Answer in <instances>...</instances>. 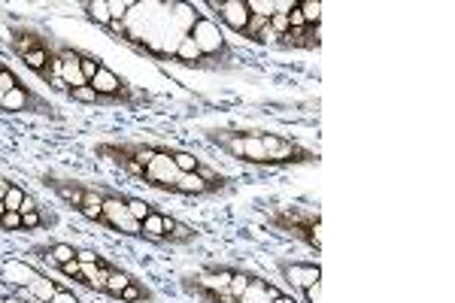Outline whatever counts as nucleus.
<instances>
[{
	"instance_id": "obj_1",
	"label": "nucleus",
	"mask_w": 455,
	"mask_h": 303,
	"mask_svg": "<svg viewBox=\"0 0 455 303\" xmlns=\"http://www.w3.org/2000/svg\"><path fill=\"white\" fill-rule=\"evenodd\" d=\"M265 225L282 237L303 242L310 252H322V212L307 206H277L265 212Z\"/></svg>"
},
{
	"instance_id": "obj_2",
	"label": "nucleus",
	"mask_w": 455,
	"mask_h": 303,
	"mask_svg": "<svg viewBox=\"0 0 455 303\" xmlns=\"http://www.w3.org/2000/svg\"><path fill=\"white\" fill-rule=\"evenodd\" d=\"M186 37L198 46V52L204 55L210 64H216L219 73H228V70H234V61H237L234 46L228 43V37H225V30H222V25L212 22L210 16L195 13V18H191V25L186 30Z\"/></svg>"
},
{
	"instance_id": "obj_3",
	"label": "nucleus",
	"mask_w": 455,
	"mask_h": 303,
	"mask_svg": "<svg viewBox=\"0 0 455 303\" xmlns=\"http://www.w3.org/2000/svg\"><path fill=\"white\" fill-rule=\"evenodd\" d=\"M207 143L219 146L228 158L240 161L249 167H270L267 152L258 140V130H237V128H204Z\"/></svg>"
},
{
	"instance_id": "obj_4",
	"label": "nucleus",
	"mask_w": 455,
	"mask_h": 303,
	"mask_svg": "<svg viewBox=\"0 0 455 303\" xmlns=\"http://www.w3.org/2000/svg\"><path fill=\"white\" fill-rule=\"evenodd\" d=\"M97 91V106H121V109H140L152 104L149 91H137L125 76H119L116 70H109L107 64L97 70V76L88 82Z\"/></svg>"
},
{
	"instance_id": "obj_5",
	"label": "nucleus",
	"mask_w": 455,
	"mask_h": 303,
	"mask_svg": "<svg viewBox=\"0 0 455 303\" xmlns=\"http://www.w3.org/2000/svg\"><path fill=\"white\" fill-rule=\"evenodd\" d=\"M95 155L121 167L131 179L143 182L146 167L158 158V143H134V140H128V143H97Z\"/></svg>"
},
{
	"instance_id": "obj_6",
	"label": "nucleus",
	"mask_w": 455,
	"mask_h": 303,
	"mask_svg": "<svg viewBox=\"0 0 455 303\" xmlns=\"http://www.w3.org/2000/svg\"><path fill=\"white\" fill-rule=\"evenodd\" d=\"M258 140L267 152V164L270 167H303V164H319V152H313L307 146H301L298 140H291L277 130H258Z\"/></svg>"
},
{
	"instance_id": "obj_7",
	"label": "nucleus",
	"mask_w": 455,
	"mask_h": 303,
	"mask_svg": "<svg viewBox=\"0 0 455 303\" xmlns=\"http://www.w3.org/2000/svg\"><path fill=\"white\" fill-rule=\"evenodd\" d=\"M97 191H100V200H104V216L97 218V228L113 230V234H121V237L143 240L140 221H134V218L128 216L125 191H119V188H113V185H100V182H97Z\"/></svg>"
},
{
	"instance_id": "obj_8",
	"label": "nucleus",
	"mask_w": 455,
	"mask_h": 303,
	"mask_svg": "<svg viewBox=\"0 0 455 303\" xmlns=\"http://www.w3.org/2000/svg\"><path fill=\"white\" fill-rule=\"evenodd\" d=\"M0 113L6 116H16V113H28V116H40V118H52V121H61V113L49 104L46 97H40L34 88L18 82L16 88H9L4 97H0Z\"/></svg>"
},
{
	"instance_id": "obj_9",
	"label": "nucleus",
	"mask_w": 455,
	"mask_h": 303,
	"mask_svg": "<svg viewBox=\"0 0 455 303\" xmlns=\"http://www.w3.org/2000/svg\"><path fill=\"white\" fill-rule=\"evenodd\" d=\"M277 270L282 282H286L289 288H295L298 295H303L310 285H316L322 282V267L316 261H289V258H279L277 261Z\"/></svg>"
},
{
	"instance_id": "obj_10",
	"label": "nucleus",
	"mask_w": 455,
	"mask_h": 303,
	"mask_svg": "<svg viewBox=\"0 0 455 303\" xmlns=\"http://www.w3.org/2000/svg\"><path fill=\"white\" fill-rule=\"evenodd\" d=\"M204 9H210V13L216 16L228 30H234L237 37H243V30H246L249 18H252L246 0H207Z\"/></svg>"
},
{
	"instance_id": "obj_11",
	"label": "nucleus",
	"mask_w": 455,
	"mask_h": 303,
	"mask_svg": "<svg viewBox=\"0 0 455 303\" xmlns=\"http://www.w3.org/2000/svg\"><path fill=\"white\" fill-rule=\"evenodd\" d=\"M273 49H282V52H319L322 49V37L319 27H289L282 37L273 39Z\"/></svg>"
},
{
	"instance_id": "obj_12",
	"label": "nucleus",
	"mask_w": 455,
	"mask_h": 303,
	"mask_svg": "<svg viewBox=\"0 0 455 303\" xmlns=\"http://www.w3.org/2000/svg\"><path fill=\"white\" fill-rule=\"evenodd\" d=\"M55 52H58V61H61V79H64V91L76 88V85H85L83 70H79V46L55 37Z\"/></svg>"
},
{
	"instance_id": "obj_13",
	"label": "nucleus",
	"mask_w": 455,
	"mask_h": 303,
	"mask_svg": "<svg viewBox=\"0 0 455 303\" xmlns=\"http://www.w3.org/2000/svg\"><path fill=\"white\" fill-rule=\"evenodd\" d=\"M179 288L186 291V295L204 300V303H243L240 297H234L228 288H212L207 282L198 279V273H186V276L179 279Z\"/></svg>"
},
{
	"instance_id": "obj_14",
	"label": "nucleus",
	"mask_w": 455,
	"mask_h": 303,
	"mask_svg": "<svg viewBox=\"0 0 455 303\" xmlns=\"http://www.w3.org/2000/svg\"><path fill=\"white\" fill-rule=\"evenodd\" d=\"M40 179H43V185L49 191H55V194L64 200L70 209H79V204H83V194H85V182L67 179V176H61V173H43Z\"/></svg>"
},
{
	"instance_id": "obj_15",
	"label": "nucleus",
	"mask_w": 455,
	"mask_h": 303,
	"mask_svg": "<svg viewBox=\"0 0 455 303\" xmlns=\"http://www.w3.org/2000/svg\"><path fill=\"white\" fill-rule=\"evenodd\" d=\"M170 64L186 67V70H207V73H219L216 64H210V61L198 52V46L191 43L188 37H179V43L174 46V52H170Z\"/></svg>"
},
{
	"instance_id": "obj_16",
	"label": "nucleus",
	"mask_w": 455,
	"mask_h": 303,
	"mask_svg": "<svg viewBox=\"0 0 455 303\" xmlns=\"http://www.w3.org/2000/svg\"><path fill=\"white\" fill-rule=\"evenodd\" d=\"M30 255L37 261H43L49 267H61L67 264V261H76V246H70V242H61V240H52V242H37V246H30Z\"/></svg>"
},
{
	"instance_id": "obj_17",
	"label": "nucleus",
	"mask_w": 455,
	"mask_h": 303,
	"mask_svg": "<svg viewBox=\"0 0 455 303\" xmlns=\"http://www.w3.org/2000/svg\"><path fill=\"white\" fill-rule=\"evenodd\" d=\"M200 237L198 228L186 225V221L174 218L170 212H164V230H161V246H188Z\"/></svg>"
},
{
	"instance_id": "obj_18",
	"label": "nucleus",
	"mask_w": 455,
	"mask_h": 303,
	"mask_svg": "<svg viewBox=\"0 0 455 303\" xmlns=\"http://www.w3.org/2000/svg\"><path fill=\"white\" fill-rule=\"evenodd\" d=\"M61 285L58 282H52L46 276V273H40L37 270V276L30 279V285H25V288H16V295H18V300H28V303H49L55 297V291H58Z\"/></svg>"
},
{
	"instance_id": "obj_19",
	"label": "nucleus",
	"mask_w": 455,
	"mask_h": 303,
	"mask_svg": "<svg viewBox=\"0 0 455 303\" xmlns=\"http://www.w3.org/2000/svg\"><path fill=\"white\" fill-rule=\"evenodd\" d=\"M79 9H83V16H85L88 25H95L97 30H104L107 37L113 34V16H109V4H107V0H83Z\"/></svg>"
},
{
	"instance_id": "obj_20",
	"label": "nucleus",
	"mask_w": 455,
	"mask_h": 303,
	"mask_svg": "<svg viewBox=\"0 0 455 303\" xmlns=\"http://www.w3.org/2000/svg\"><path fill=\"white\" fill-rule=\"evenodd\" d=\"M174 194H179V197H216V191H212L198 173H179L176 182H174Z\"/></svg>"
},
{
	"instance_id": "obj_21",
	"label": "nucleus",
	"mask_w": 455,
	"mask_h": 303,
	"mask_svg": "<svg viewBox=\"0 0 455 303\" xmlns=\"http://www.w3.org/2000/svg\"><path fill=\"white\" fill-rule=\"evenodd\" d=\"M22 225H25V230H52V228H58V212L37 204L34 209L22 212Z\"/></svg>"
},
{
	"instance_id": "obj_22",
	"label": "nucleus",
	"mask_w": 455,
	"mask_h": 303,
	"mask_svg": "<svg viewBox=\"0 0 455 303\" xmlns=\"http://www.w3.org/2000/svg\"><path fill=\"white\" fill-rule=\"evenodd\" d=\"M113 300H119V303H152V300H155V291H152L143 279L131 276V282L119 291Z\"/></svg>"
},
{
	"instance_id": "obj_23",
	"label": "nucleus",
	"mask_w": 455,
	"mask_h": 303,
	"mask_svg": "<svg viewBox=\"0 0 455 303\" xmlns=\"http://www.w3.org/2000/svg\"><path fill=\"white\" fill-rule=\"evenodd\" d=\"M79 216L88 218V221H95L97 225V218L104 216V200H100V191L97 185H91V182H85V194H83V204H79Z\"/></svg>"
},
{
	"instance_id": "obj_24",
	"label": "nucleus",
	"mask_w": 455,
	"mask_h": 303,
	"mask_svg": "<svg viewBox=\"0 0 455 303\" xmlns=\"http://www.w3.org/2000/svg\"><path fill=\"white\" fill-rule=\"evenodd\" d=\"M231 276H234V267L231 264H204L198 270V279L207 282V285H212V288H228Z\"/></svg>"
},
{
	"instance_id": "obj_25",
	"label": "nucleus",
	"mask_w": 455,
	"mask_h": 303,
	"mask_svg": "<svg viewBox=\"0 0 455 303\" xmlns=\"http://www.w3.org/2000/svg\"><path fill=\"white\" fill-rule=\"evenodd\" d=\"M140 230H143V240L146 242H155V246H161V230H164V209H152L149 216L140 221Z\"/></svg>"
},
{
	"instance_id": "obj_26",
	"label": "nucleus",
	"mask_w": 455,
	"mask_h": 303,
	"mask_svg": "<svg viewBox=\"0 0 455 303\" xmlns=\"http://www.w3.org/2000/svg\"><path fill=\"white\" fill-rule=\"evenodd\" d=\"M107 61L100 58V55H95V52H85V49H79V70H83V79H85V85L91 82V79L97 76V70L104 67Z\"/></svg>"
},
{
	"instance_id": "obj_27",
	"label": "nucleus",
	"mask_w": 455,
	"mask_h": 303,
	"mask_svg": "<svg viewBox=\"0 0 455 303\" xmlns=\"http://www.w3.org/2000/svg\"><path fill=\"white\" fill-rule=\"evenodd\" d=\"M170 158H174V167L179 170V173H195V170L204 164L198 155H191V152H182V149H174L170 146Z\"/></svg>"
},
{
	"instance_id": "obj_28",
	"label": "nucleus",
	"mask_w": 455,
	"mask_h": 303,
	"mask_svg": "<svg viewBox=\"0 0 455 303\" xmlns=\"http://www.w3.org/2000/svg\"><path fill=\"white\" fill-rule=\"evenodd\" d=\"M64 97L70 104H79V106H97V91L91 85H76V88H67Z\"/></svg>"
},
{
	"instance_id": "obj_29",
	"label": "nucleus",
	"mask_w": 455,
	"mask_h": 303,
	"mask_svg": "<svg viewBox=\"0 0 455 303\" xmlns=\"http://www.w3.org/2000/svg\"><path fill=\"white\" fill-rule=\"evenodd\" d=\"M298 9L303 16V25H310V27L322 25V4L319 0H298Z\"/></svg>"
},
{
	"instance_id": "obj_30",
	"label": "nucleus",
	"mask_w": 455,
	"mask_h": 303,
	"mask_svg": "<svg viewBox=\"0 0 455 303\" xmlns=\"http://www.w3.org/2000/svg\"><path fill=\"white\" fill-rule=\"evenodd\" d=\"M125 206H128V216L134 221H143L152 209H155V204H149V200L143 197H134V194H125Z\"/></svg>"
},
{
	"instance_id": "obj_31",
	"label": "nucleus",
	"mask_w": 455,
	"mask_h": 303,
	"mask_svg": "<svg viewBox=\"0 0 455 303\" xmlns=\"http://www.w3.org/2000/svg\"><path fill=\"white\" fill-rule=\"evenodd\" d=\"M128 282H131V273L121 270V267H113V270H109V276H107V291H104V295L107 297H116L119 291L128 285Z\"/></svg>"
},
{
	"instance_id": "obj_32",
	"label": "nucleus",
	"mask_w": 455,
	"mask_h": 303,
	"mask_svg": "<svg viewBox=\"0 0 455 303\" xmlns=\"http://www.w3.org/2000/svg\"><path fill=\"white\" fill-rule=\"evenodd\" d=\"M28 194H30V191H25L22 185H18V182H13V185H9V191L4 194V209H9V212H18V209L25 206Z\"/></svg>"
},
{
	"instance_id": "obj_33",
	"label": "nucleus",
	"mask_w": 455,
	"mask_h": 303,
	"mask_svg": "<svg viewBox=\"0 0 455 303\" xmlns=\"http://www.w3.org/2000/svg\"><path fill=\"white\" fill-rule=\"evenodd\" d=\"M249 279H252V270L234 267V276H231V282H228V291L234 297H243V295H246V288H249Z\"/></svg>"
},
{
	"instance_id": "obj_34",
	"label": "nucleus",
	"mask_w": 455,
	"mask_h": 303,
	"mask_svg": "<svg viewBox=\"0 0 455 303\" xmlns=\"http://www.w3.org/2000/svg\"><path fill=\"white\" fill-rule=\"evenodd\" d=\"M0 230H4V234H18V230H25L22 212H9V209L0 212Z\"/></svg>"
},
{
	"instance_id": "obj_35",
	"label": "nucleus",
	"mask_w": 455,
	"mask_h": 303,
	"mask_svg": "<svg viewBox=\"0 0 455 303\" xmlns=\"http://www.w3.org/2000/svg\"><path fill=\"white\" fill-rule=\"evenodd\" d=\"M109 4V16H113V25H121L131 13V6H134V0H107Z\"/></svg>"
},
{
	"instance_id": "obj_36",
	"label": "nucleus",
	"mask_w": 455,
	"mask_h": 303,
	"mask_svg": "<svg viewBox=\"0 0 455 303\" xmlns=\"http://www.w3.org/2000/svg\"><path fill=\"white\" fill-rule=\"evenodd\" d=\"M246 6L252 16H265V18L273 16V0H246Z\"/></svg>"
},
{
	"instance_id": "obj_37",
	"label": "nucleus",
	"mask_w": 455,
	"mask_h": 303,
	"mask_svg": "<svg viewBox=\"0 0 455 303\" xmlns=\"http://www.w3.org/2000/svg\"><path fill=\"white\" fill-rule=\"evenodd\" d=\"M76 261L79 264H104V255H97L95 249H76Z\"/></svg>"
},
{
	"instance_id": "obj_38",
	"label": "nucleus",
	"mask_w": 455,
	"mask_h": 303,
	"mask_svg": "<svg viewBox=\"0 0 455 303\" xmlns=\"http://www.w3.org/2000/svg\"><path fill=\"white\" fill-rule=\"evenodd\" d=\"M49 303H83V300H79V297L73 295V291H67L64 285H61V288L55 291V297L49 300Z\"/></svg>"
},
{
	"instance_id": "obj_39",
	"label": "nucleus",
	"mask_w": 455,
	"mask_h": 303,
	"mask_svg": "<svg viewBox=\"0 0 455 303\" xmlns=\"http://www.w3.org/2000/svg\"><path fill=\"white\" fill-rule=\"evenodd\" d=\"M303 300L307 303H322V282H316V285H310L307 291H303Z\"/></svg>"
},
{
	"instance_id": "obj_40",
	"label": "nucleus",
	"mask_w": 455,
	"mask_h": 303,
	"mask_svg": "<svg viewBox=\"0 0 455 303\" xmlns=\"http://www.w3.org/2000/svg\"><path fill=\"white\" fill-rule=\"evenodd\" d=\"M58 270H61V273H64V276H67V279H73V276H76V273H79V261H67V264H61Z\"/></svg>"
},
{
	"instance_id": "obj_41",
	"label": "nucleus",
	"mask_w": 455,
	"mask_h": 303,
	"mask_svg": "<svg viewBox=\"0 0 455 303\" xmlns=\"http://www.w3.org/2000/svg\"><path fill=\"white\" fill-rule=\"evenodd\" d=\"M9 185H13V179L0 176V200H4V194H6V191H9Z\"/></svg>"
},
{
	"instance_id": "obj_42",
	"label": "nucleus",
	"mask_w": 455,
	"mask_h": 303,
	"mask_svg": "<svg viewBox=\"0 0 455 303\" xmlns=\"http://www.w3.org/2000/svg\"><path fill=\"white\" fill-rule=\"evenodd\" d=\"M0 303H22V300H0Z\"/></svg>"
},
{
	"instance_id": "obj_43",
	"label": "nucleus",
	"mask_w": 455,
	"mask_h": 303,
	"mask_svg": "<svg viewBox=\"0 0 455 303\" xmlns=\"http://www.w3.org/2000/svg\"><path fill=\"white\" fill-rule=\"evenodd\" d=\"M0 212H4V200H0Z\"/></svg>"
}]
</instances>
